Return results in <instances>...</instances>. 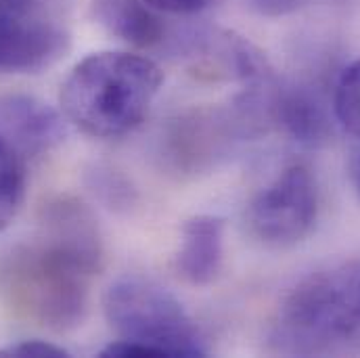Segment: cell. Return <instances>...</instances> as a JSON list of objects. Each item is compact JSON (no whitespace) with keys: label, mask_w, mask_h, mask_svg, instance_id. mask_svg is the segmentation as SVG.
<instances>
[{"label":"cell","mask_w":360,"mask_h":358,"mask_svg":"<svg viewBox=\"0 0 360 358\" xmlns=\"http://www.w3.org/2000/svg\"><path fill=\"white\" fill-rule=\"evenodd\" d=\"M103 267L96 218L82 201L57 197L42 207L34 237L0 254V302L38 327L76 329L89 312L90 281Z\"/></svg>","instance_id":"cell-1"},{"label":"cell","mask_w":360,"mask_h":358,"mask_svg":"<svg viewBox=\"0 0 360 358\" xmlns=\"http://www.w3.org/2000/svg\"><path fill=\"white\" fill-rule=\"evenodd\" d=\"M164 74L143 55L105 51L84 57L61 87L65 117L94 139H115L136 130L149 115Z\"/></svg>","instance_id":"cell-2"},{"label":"cell","mask_w":360,"mask_h":358,"mask_svg":"<svg viewBox=\"0 0 360 358\" xmlns=\"http://www.w3.org/2000/svg\"><path fill=\"white\" fill-rule=\"evenodd\" d=\"M360 335V260L335 262L304 276L281 302L270 346L281 354L335 352Z\"/></svg>","instance_id":"cell-3"},{"label":"cell","mask_w":360,"mask_h":358,"mask_svg":"<svg viewBox=\"0 0 360 358\" xmlns=\"http://www.w3.org/2000/svg\"><path fill=\"white\" fill-rule=\"evenodd\" d=\"M103 312L117 340L98 357H205L203 338L191 314L172 291L151 279H115L103 295Z\"/></svg>","instance_id":"cell-4"},{"label":"cell","mask_w":360,"mask_h":358,"mask_svg":"<svg viewBox=\"0 0 360 358\" xmlns=\"http://www.w3.org/2000/svg\"><path fill=\"white\" fill-rule=\"evenodd\" d=\"M319 188L306 164L287 166L250 203L248 222L256 239L269 248H293L314 229Z\"/></svg>","instance_id":"cell-5"},{"label":"cell","mask_w":360,"mask_h":358,"mask_svg":"<svg viewBox=\"0 0 360 358\" xmlns=\"http://www.w3.org/2000/svg\"><path fill=\"white\" fill-rule=\"evenodd\" d=\"M68 49V34L34 13L0 6V72L30 74L53 65Z\"/></svg>","instance_id":"cell-6"},{"label":"cell","mask_w":360,"mask_h":358,"mask_svg":"<svg viewBox=\"0 0 360 358\" xmlns=\"http://www.w3.org/2000/svg\"><path fill=\"white\" fill-rule=\"evenodd\" d=\"M239 122H243L241 115L231 117L222 111L210 109L184 113L170 124L162 158H166L172 170L180 174L201 172L222 153L226 141L231 139V130Z\"/></svg>","instance_id":"cell-7"},{"label":"cell","mask_w":360,"mask_h":358,"mask_svg":"<svg viewBox=\"0 0 360 358\" xmlns=\"http://www.w3.org/2000/svg\"><path fill=\"white\" fill-rule=\"evenodd\" d=\"M0 139L21 155H42L65 139L59 111L32 94L0 96Z\"/></svg>","instance_id":"cell-8"},{"label":"cell","mask_w":360,"mask_h":358,"mask_svg":"<svg viewBox=\"0 0 360 358\" xmlns=\"http://www.w3.org/2000/svg\"><path fill=\"white\" fill-rule=\"evenodd\" d=\"M224 258V220L212 214H197L184 220L176 252V272L195 285H210L222 269Z\"/></svg>","instance_id":"cell-9"},{"label":"cell","mask_w":360,"mask_h":358,"mask_svg":"<svg viewBox=\"0 0 360 358\" xmlns=\"http://www.w3.org/2000/svg\"><path fill=\"white\" fill-rule=\"evenodd\" d=\"M269 117L306 147H319L331 136V115L316 92L302 87H278L269 90Z\"/></svg>","instance_id":"cell-10"},{"label":"cell","mask_w":360,"mask_h":358,"mask_svg":"<svg viewBox=\"0 0 360 358\" xmlns=\"http://www.w3.org/2000/svg\"><path fill=\"white\" fill-rule=\"evenodd\" d=\"M90 13L109 36L130 46L151 49L164 42L166 25L160 11L145 0H92Z\"/></svg>","instance_id":"cell-11"},{"label":"cell","mask_w":360,"mask_h":358,"mask_svg":"<svg viewBox=\"0 0 360 358\" xmlns=\"http://www.w3.org/2000/svg\"><path fill=\"white\" fill-rule=\"evenodd\" d=\"M25 197L23 155L0 139V233L15 220Z\"/></svg>","instance_id":"cell-12"},{"label":"cell","mask_w":360,"mask_h":358,"mask_svg":"<svg viewBox=\"0 0 360 358\" xmlns=\"http://www.w3.org/2000/svg\"><path fill=\"white\" fill-rule=\"evenodd\" d=\"M333 113L350 134L360 139V59L350 63L338 78Z\"/></svg>","instance_id":"cell-13"},{"label":"cell","mask_w":360,"mask_h":358,"mask_svg":"<svg viewBox=\"0 0 360 358\" xmlns=\"http://www.w3.org/2000/svg\"><path fill=\"white\" fill-rule=\"evenodd\" d=\"M2 358H68L70 352L57 344L42 340H23L0 348Z\"/></svg>","instance_id":"cell-14"},{"label":"cell","mask_w":360,"mask_h":358,"mask_svg":"<svg viewBox=\"0 0 360 358\" xmlns=\"http://www.w3.org/2000/svg\"><path fill=\"white\" fill-rule=\"evenodd\" d=\"M149 6L162 13H172V15H193L199 11H205L212 6L216 0H145Z\"/></svg>","instance_id":"cell-15"},{"label":"cell","mask_w":360,"mask_h":358,"mask_svg":"<svg viewBox=\"0 0 360 358\" xmlns=\"http://www.w3.org/2000/svg\"><path fill=\"white\" fill-rule=\"evenodd\" d=\"M250 6L264 17H285L300 11L308 0H248Z\"/></svg>","instance_id":"cell-16"},{"label":"cell","mask_w":360,"mask_h":358,"mask_svg":"<svg viewBox=\"0 0 360 358\" xmlns=\"http://www.w3.org/2000/svg\"><path fill=\"white\" fill-rule=\"evenodd\" d=\"M348 177H350V182L356 191V195L360 197V145L352 149L350 153V160H348Z\"/></svg>","instance_id":"cell-17"},{"label":"cell","mask_w":360,"mask_h":358,"mask_svg":"<svg viewBox=\"0 0 360 358\" xmlns=\"http://www.w3.org/2000/svg\"><path fill=\"white\" fill-rule=\"evenodd\" d=\"M0 6L15 13H34V0H0Z\"/></svg>","instance_id":"cell-18"}]
</instances>
